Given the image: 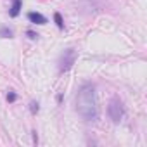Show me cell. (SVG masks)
Listing matches in <instances>:
<instances>
[{"label":"cell","mask_w":147,"mask_h":147,"mask_svg":"<svg viewBox=\"0 0 147 147\" xmlns=\"http://www.w3.org/2000/svg\"><path fill=\"white\" fill-rule=\"evenodd\" d=\"M76 111L87 121H94V119L99 118L97 94H95V87L92 83H85L78 90V95H76Z\"/></svg>","instance_id":"obj_1"},{"label":"cell","mask_w":147,"mask_h":147,"mask_svg":"<svg viewBox=\"0 0 147 147\" xmlns=\"http://www.w3.org/2000/svg\"><path fill=\"white\" fill-rule=\"evenodd\" d=\"M107 116H109L114 123H119V121H121V118L125 116V107H123L121 100L113 99V100L109 102V106H107Z\"/></svg>","instance_id":"obj_2"},{"label":"cell","mask_w":147,"mask_h":147,"mask_svg":"<svg viewBox=\"0 0 147 147\" xmlns=\"http://www.w3.org/2000/svg\"><path fill=\"white\" fill-rule=\"evenodd\" d=\"M76 62V52L73 49H67L62 52L61 59H59V71L61 73H66L67 69H71V66Z\"/></svg>","instance_id":"obj_3"},{"label":"cell","mask_w":147,"mask_h":147,"mask_svg":"<svg viewBox=\"0 0 147 147\" xmlns=\"http://www.w3.org/2000/svg\"><path fill=\"white\" fill-rule=\"evenodd\" d=\"M28 19L33 23V24H45L47 23V18L40 12H30L28 14Z\"/></svg>","instance_id":"obj_4"},{"label":"cell","mask_w":147,"mask_h":147,"mask_svg":"<svg viewBox=\"0 0 147 147\" xmlns=\"http://www.w3.org/2000/svg\"><path fill=\"white\" fill-rule=\"evenodd\" d=\"M21 7H23V0H14V2H12V7H11V11H9L11 18H18L19 12H21Z\"/></svg>","instance_id":"obj_5"},{"label":"cell","mask_w":147,"mask_h":147,"mask_svg":"<svg viewBox=\"0 0 147 147\" xmlns=\"http://www.w3.org/2000/svg\"><path fill=\"white\" fill-rule=\"evenodd\" d=\"M12 30L11 28H7V26H2V28H0V36H2V38H12Z\"/></svg>","instance_id":"obj_6"},{"label":"cell","mask_w":147,"mask_h":147,"mask_svg":"<svg viewBox=\"0 0 147 147\" xmlns=\"http://www.w3.org/2000/svg\"><path fill=\"white\" fill-rule=\"evenodd\" d=\"M54 21H55V24H57L59 30H64V21H62V16H61L59 12L54 14Z\"/></svg>","instance_id":"obj_7"},{"label":"cell","mask_w":147,"mask_h":147,"mask_svg":"<svg viewBox=\"0 0 147 147\" xmlns=\"http://www.w3.org/2000/svg\"><path fill=\"white\" fill-rule=\"evenodd\" d=\"M38 109H40L38 102H35V100H33V102L30 104V111H31V114H36V113H38Z\"/></svg>","instance_id":"obj_8"},{"label":"cell","mask_w":147,"mask_h":147,"mask_svg":"<svg viewBox=\"0 0 147 147\" xmlns=\"http://www.w3.org/2000/svg\"><path fill=\"white\" fill-rule=\"evenodd\" d=\"M16 99H18V95H16L14 92H9V94H7V100H9V102H14Z\"/></svg>","instance_id":"obj_9"},{"label":"cell","mask_w":147,"mask_h":147,"mask_svg":"<svg viewBox=\"0 0 147 147\" xmlns=\"http://www.w3.org/2000/svg\"><path fill=\"white\" fill-rule=\"evenodd\" d=\"M26 35H28V38H31V40H36V38H38V35L33 33V31H26Z\"/></svg>","instance_id":"obj_10"},{"label":"cell","mask_w":147,"mask_h":147,"mask_svg":"<svg viewBox=\"0 0 147 147\" xmlns=\"http://www.w3.org/2000/svg\"><path fill=\"white\" fill-rule=\"evenodd\" d=\"M33 144H38V135H36V131H33Z\"/></svg>","instance_id":"obj_11"}]
</instances>
